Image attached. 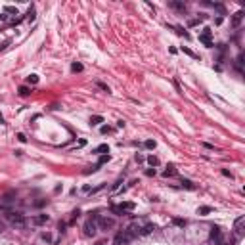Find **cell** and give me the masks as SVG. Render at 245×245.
<instances>
[{
    "mask_svg": "<svg viewBox=\"0 0 245 245\" xmlns=\"http://www.w3.org/2000/svg\"><path fill=\"white\" fill-rule=\"evenodd\" d=\"M119 184H122V178H119V180H117V182H115V184L111 186V190H117V188H119Z\"/></svg>",
    "mask_w": 245,
    "mask_h": 245,
    "instance_id": "obj_33",
    "label": "cell"
},
{
    "mask_svg": "<svg viewBox=\"0 0 245 245\" xmlns=\"http://www.w3.org/2000/svg\"><path fill=\"white\" fill-rule=\"evenodd\" d=\"M174 174H176V169H174V165H169V167H167V170L163 172V176H165V178H169V176H174Z\"/></svg>",
    "mask_w": 245,
    "mask_h": 245,
    "instance_id": "obj_13",
    "label": "cell"
},
{
    "mask_svg": "<svg viewBox=\"0 0 245 245\" xmlns=\"http://www.w3.org/2000/svg\"><path fill=\"white\" fill-rule=\"evenodd\" d=\"M222 174H224V176H228V178H234V174H232V172H230L228 169H222Z\"/></svg>",
    "mask_w": 245,
    "mask_h": 245,
    "instance_id": "obj_29",
    "label": "cell"
},
{
    "mask_svg": "<svg viewBox=\"0 0 245 245\" xmlns=\"http://www.w3.org/2000/svg\"><path fill=\"white\" fill-rule=\"evenodd\" d=\"M100 122H104V117H102V115H92V117H90V125H92V126L100 125Z\"/></svg>",
    "mask_w": 245,
    "mask_h": 245,
    "instance_id": "obj_12",
    "label": "cell"
},
{
    "mask_svg": "<svg viewBox=\"0 0 245 245\" xmlns=\"http://www.w3.org/2000/svg\"><path fill=\"white\" fill-rule=\"evenodd\" d=\"M6 218H8L13 226L17 228H25V217L21 213H13V211H6Z\"/></svg>",
    "mask_w": 245,
    "mask_h": 245,
    "instance_id": "obj_1",
    "label": "cell"
},
{
    "mask_svg": "<svg viewBox=\"0 0 245 245\" xmlns=\"http://www.w3.org/2000/svg\"><path fill=\"white\" fill-rule=\"evenodd\" d=\"M17 140H19V142H27V136H25L23 132H19V134H17Z\"/></svg>",
    "mask_w": 245,
    "mask_h": 245,
    "instance_id": "obj_30",
    "label": "cell"
},
{
    "mask_svg": "<svg viewBox=\"0 0 245 245\" xmlns=\"http://www.w3.org/2000/svg\"><path fill=\"white\" fill-rule=\"evenodd\" d=\"M96 245H105V243H104V241H98V243H96Z\"/></svg>",
    "mask_w": 245,
    "mask_h": 245,
    "instance_id": "obj_39",
    "label": "cell"
},
{
    "mask_svg": "<svg viewBox=\"0 0 245 245\" xmlns=\"http://www.w3.org/2000/svg\"><path fill=\"white\" fill-rule=\"evenodd\" d=\"M174 29H176V33L180 35V37H184V38H190V33H186L182 27H174Z\"/></svg>",
    "mask_w": 245,
    "mask_h": 245,
    "instance_id": "obj_18",
    "label": "cell"
},
{
    "mask_svg": "<svg viewBox=\"0 0 245 245\" xmlns=\"http://www.w3.org/2000/svg\"><path fill=\"white\" fill-rule=\"evenodd\" d=\"M71 69H73L75 73H79V71H82V65H81V63H77V61H75L73 65H71Z\"/></svg>",
    "mask_w": 245,
    "mask_h": 245,
    "instance_id": "obj_26",
    "label": "cell"
},
{
    "mask_svg": "<svg viewBox=\"0 0 245 245\" xmlns=\"http://www.w3.org/2000/svg\"><path fill=\"white\" fill-rule=\"evenodd\" d=\"M134 203H132V201H122V203L119 205V209H121V211L122 213H125V211H134Z\"/></svg>",
    "mask_w": 245,
    "mask_h": 245,
    "instance_id": "obj_9",
    "label": "cell"
},
{
    "mask_svg": "<svg viewBox=\"0 0 245 245\" xmlns=\"http://www.w3.org/2000/svg\"><path fill=\"white\" fill-rule=\"evenodd\" d=\"M197 213H199V214H209V213H213V209H211V207H199Z\"/></svg>",
    "mask_w": 245,
    "mask_h": 245,
    "instance_id": "obj_22",
    "label": "cell"
},
{
    "mask_svg": "<svg viewBox=\"0 0 245 245\" xmlns=\"http://www.w3.org/2000/svg\"><path fill=\"white\" fill-rule=\"evenodd\" d=\"M29 19H31V21L35 19V8H31V10H29Z\"/></svg>",
    "mask_w": 245,
    "mask_h": 245,
    "instance_id": "obj_36",
    "label": "cell"
},
{
    "mask_svg": "<svg viewBox=\"0 0 245 245\" xmlns=\"http://www.w3.org/2000/svg\"><path fill=\"white\" fill-rule=\"evenodd\" d=\"M2 230H4V224H2V222H0V232H2Z\"/></svg>",
    "mask_w": 245,
    "mask_h": 245,
    "instance_id": "obj_38",
    "label": "cell"
},
{
    "mask_svg": "<svg viewBox=\"0 0 245 245\" xmlns=\"http://www.w3.org/2000/svg\"><path fill=\"white\" fill-rule=\"evenodd\" d=\"M146 174H148V176H155V169H148Z\"/></svg>",
    "mask_w": 245,
    "mask_h": 245,
    "instance_id": "obj_34",
    "label": "cell"
},
{
    "mask_svg": "<svg viewBox=\"0 0 245 245\" xmlns=\"http://www.w3.org/2000/svg\"><path fill=\"white\" fill-rule=\"evenodd\" d=\"M241 19H243V12H236V13H234V17H232V25H234V27H237V25L241 23Z\"/></svg>",
    "mask_w": 245,
    "mask_h": 245,
    "instance_id": "obj_10",
    "label": "cell"
},
{
    "mask_svg": "<svg viewBox=\"0 0 245 245\" xmlns=\"http://www.w3.org/2000/svg\"><path fill=\"white\" fill-rule=\"evenodd\" d=\"M96 84H98V86H100V88H102V90H104V92H107V94H109V92H111V90H109V86H107V84H105V82H102V81H98V82H96Z\"/></svg>",
    "mask_w": 245,
    "mask_h": 245,
    "instance_id": "obj_24",
    "label": "cell"
},
{
    "mask_svg": "<svg viewBox=\"0 0 245 245\" xmlns=\"http://www.w3.org/2000/svg\"><path fill=\"white\" fill-rule=\"evenodd\" d=\"M98 232V224L94 220H86L84 222V236H88V237H94Z\"/></svg>",
    "mask_w": 245,
    "mask_h": 245,
    "instance_id": "obj_3",
    "label": "cell"
},
{
    "mask_svg": "<svg viewBox=\"0 0 245 245\" xmlns=\"http://www.w3.org/2000/svg\"><path fill=\"white\" fill-rule=\"evenodd\" d=\"M211 35H213V31H211L209 27H205V29H203V33L199 35V40L203 42V44H205L207 48H213V40H211Z\"/></svg>",
    "mask_w": 245,
    "mask_h": 245,
    "instance_id": "obj_2",
    "label": "cell"
},
{
    "mask_svg": "<svg viewBox=\"0 0 245 245\" xmlns=\"http://www.w3.org/2000/svg\"><path fill=\"white\" fill-rule=\"evenodd\" d=\"M182 52L186 54V56H190V57H193V60H197V54H193L190 48H186V46H182Z\"/></svg>",
    "mask_w": 245,
    "mask_h": 245,
    "instance_id": "obj_17",
    "label": "cell"
},
{
    "mask_svg": "<svg viewBox=\"0 0 245 245\" xmlns=\"http://www.w3.org/2000/svg\"><path fill=\"white\" fill-rule=\"evenodd\" d=\"M94 153H109V146H107V144H102V146H98L94 149Z\"/></svg>",
    "mask_w": 245,
    "mask_h": 245,
    "instance_id": "obj_14",
    "label": "cell"
},
{
    "mask_svg": "<svg viewBox=\"0 0 245 245\" xmlns=\"http://www.w3.org/2000/svg\"><path fill=\"white\" fill-rule=\"evenodd\" d=\"M10 42H12V40H4V42H2V46H0V52H2V50H6V48H8V46H10Z\"/></svg>",
    "mask_w": 245,
    "mask_h": 245,
    "instance_id": "obj_28",
    "label": "cell"
},
{
    "mask_svg": "<svg viewBox=\"0 0 245 245\" xmlns=\"http://www.w3.org/2000/svg\"><path fill=\"white\" fill-rule=\"evenodd\" d=\"M144 146H146L148 149H153L155 148V140H146V142H144Z\"/></svg>",
    "mask_w": 245,
    "mask_h": 245,
    "instance_id": "obj_25",
    "label": "cell"
},
{
    "mask_svg": "<svg viewBox=\"0 0 245 245\" xmlns=\"http://www.w3.org/2000/svg\"><path fill=\"white\" fill-rule=\"evenodd\" d=\"M27 82H29V84H37V82H38V75H29V77H27Z\"/></svg>",
    "mask_w": 245,
    "mask_h": 245,
    "instance_id": "obj_21",
    "label": "cell"
},
{
    "mask_svg": "<svg viewBox=\"0 0 245 245\" xmlns=\"http://www.w3.org/2000/svg\"><path fill=\"white\" fill-rule=\"evenodd\" d=\"M174 224H178V226H184V224H186V220H180V218H174Z\"/></svg>",
    "mask_w": 245,
    "mask_h": 245,
    "instance_id": "obj_35",
    "label": "cell"
},
{
    "mask_svg": "<svg viewBox=\"0 0 245 245\" xmlns=\"http://www.w3.org/2000/svg\"><path fill=\"white\" fill-rule=\"evenodd\" d=\"M46 205V199H40V201H35V207H42Z\"/></svg>",
    "mask_w": 245,
    "mask_h": 245,
    "instance_id": "obj_31",
    "label": "cell"
},
{
    "mask_svg": "<svg viewBox=\"0 0 245 245\" xmlns=\"http://www.w3.org/2000/svg\"><path fill=\"white\" fill-rule=\"evenodd\" d=\"M107 132H111V128L109 126H102V134H107Z\"/></svg>",
    "mask_w": 245,
    "mask_h": 245,
    "instance_id": "obj_37",
    "label": "cell"
},
{
    "mask_svg": "<svg viewBox=\"0 0 245 245\" xmlns=\"http://www.w3.org/2000/svg\"><path fill=\"white\" fill-rule=\"evenodd\" d=\"M211 241H214V245H224V243H222V234H220V228L213 226V230H211Z\"/></svg>",
    "mask_w": 245,
    "mask_h": 245,
    "instance_id": "obj_6",
    "label": "cell"
},
{
    "mask_svg": "<svg viewBox=\"0 0 245 245\" xmlns=\"http://www.w3.org/2000/svg\"><path fill=\"white\" fill-rule=\"evenodd\" d=\"M12 197H16V193H13V192H10V193H6V196H4V199H2V201H4V203H12V201H13Z\"/></svg>",
    "mask_w": 245,
    "mask_h": 245,
    "instance_id": "obj_20",
    "label": "cell"
},
{
    "mask_svg": "<svg viewBox=\"0 0 245 245\" xmlns=\"http://www.w3.org/2000/svg\"><path fill=\"white\" fill-rule=\"evenodd\" d=\"M50 220V217H48V214H37V217H33V224L35 226H42V224H46V222Z\"/></svg>",
    "mask_w": 245,
    "mask_h": 245,
    "instance_id": "obj_7",
    "label": "cell"
},
{
    "mask_svg": "<svg viewBox=\"0 0 245 245\" xmlns=\"http://www.w3.org/2000/svg\"><path fill=\"white\" fill-rule=\"evenodd\" d=\"M4 13H16L17 16V8H13V6H4Z\"/></svg>",
    "mask_w": 245,
    "mask_h": 245,
    "instance_id": "obj_23",
    "label": "cell"
},
{
    "mask_svg": "<svg viewBox=\"0 0 245 245\" xmlns=\"http://www.w3.org/2000/svg\"><path fill=\"white\" fill-rule=\"evenodd\" d=\"M121 241H122V232H119L115 236V245H121Z\"/></svg>",
    "mask_w": 245,
    "mask_h": 245,
    "instance_id": "obj_27",
    "label": "cell"
},
{
    "mask_svg": "<svg viewBox=\"0 0 245 245\" xmlns=\"http://www.w3.org/2000/svg\"><path fill=\"white\" fill-rule=\"evenodd\" d=\"M182 188H186V190H196V184L192 182V180H188V178H182Z\"/></svg>",
    "mask_w": 245,
    "mask_h": 245,
    "instance_id": "obj_11",
    "label": "cell"
},
{
    "mask_svg": "<svg viewBox=\"0 0 245 245\" xmlns=\"http://www.w3.org/2000/svg\"><path fill=\"white\" fill-rule=\"evenodd\" d=\"M98 226L102 230H109V228L115 226V220L109 218V217H98Z\"/></svg>",
    "mask_w": 245,
    "mask_h": 245,
    "instance_id": "obj_5",
    "label": "cell"
},
{
    "mask_svg": "<svg viewBox=\"0 0 245 245\" xmlns=\"http://www.w3.org/2000/svg\"><path fill=\"white\" fill-rule=\"evenodd\" d=\"M40 237H42V240H44V241H52V236H50V234H42Z\"/></svg>",
    "mask_w": 245,
    "mask_h": 245,
    "instance_id": "obj_32",
    "label": "cell"
},
{
    "mask_svg": "<svg viewBox=\"0 0 245 245\" xmlns=\"http://www.w3.org/2000/svg\"><path fill=\"white\" fill-rule=\"evenodd\" d=\"M170 8H174L176 12H186V4L180 0H170Z\"/></svg>",
    "mask_w": 245,
    "mask_h": 245,
    "instance_id": "obj_8",
    "label": "cell"
},
{
    "mask_svg": "<svg viewBox=\"0 0 245 245\" xmlns=\"http://www.w3.org/2000/svg\"><path fill=\"white\" fill-rule=\"evenodd\" d=\"M148 163L151 165V167H157V165H159V159H157L155 155H149V157H148Z\"/></svg>",
    "mask_w": 245,
    "mask_h": 245,
    "instance_id": "obj_16",
    "label": "cell"
},
{
    "mask_svg": "<svg viewBox=\"0 0 245 245\" xmlns=\"http://www.w3.org/2000/svg\"><path fill=\"white\" fill-rule=\"evenodd\" d=\"M17 92H19V96H29V94H31V90H29L27 86H19Z\"/></svg>",
    "mask_w": 245,
    "mask_h": 245,
    "instance_id": "obj_19",
    "label": "cell"
},
{
    "mask_svg": "<svg viewBox=\"0 0 245 245\" xmlns=\"http://www.w3.org/2000/svg\"><path fill=\"white\" fill-rule=\"evenodd\" d=\"M243 224H245V217L241 214V217H237L236 222H234V230H236V237H237V240L243 236Z\"/></svg>",
    "mask_w": 245,
    "mask_h": 245,
    "instance_id": "obj_4",
    "label": "cell"
},
{
    "mask_svg": "<svg viewBox=\"0 0 245 245\" xmlns=\"http://www.w3.org/2000/svg\"><path fill=\"white\" fill-rule=\"evenodd\" d=\"M109 159H111V155H109V153H104V155L98 159V163H96V165H98V167H102V165H104V163H107Z\"/></svg>",
    "mask_w": 245,
    "mask_h": 245,
    "instance_id": "obj_15",
    "label": "cell"
}]
</instances>
